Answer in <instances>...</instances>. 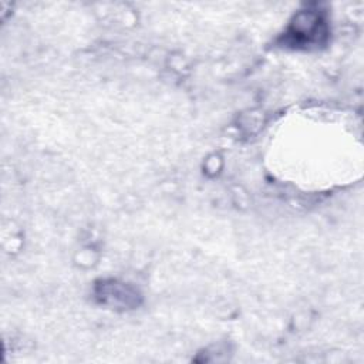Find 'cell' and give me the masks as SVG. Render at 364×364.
<instances>
[{
	"mask_svg": "<svg viewBox=\"0 0 364 364\" xmlns=\"http://www.w3.org/2000/svg\"><path fill=\"white\" fill-rule=\"evenodd\" d=\"M109 294H115V300L112 303V306H134L136 304V297L138 294L135 291H129L127 290L125 284L122 283H117V282H109V283H102V286L98 290V296H109Z\"/></svg>",
	"mask_w": 364,
	"mask_h": 364,
	"instance_id": "obj_2",
	"label": "cell"
},
{
	"mask_svg": "<svg viewBox=\"0 0 364 364\" xmlns=\"http://www.w3.org/2000/svg\"><path fill=\"white\" fill-rule=\"evenodd\" d=\"M327 37L324 16L317 10L301 11L294 16L284 33V43L293 47L309 48L320 46Z\"/></svg>",
	"mask_w": 364,
	"mask_h": 364,
	"instance_id": "obj_1",
	"label": "cell"
}]
</instances>
